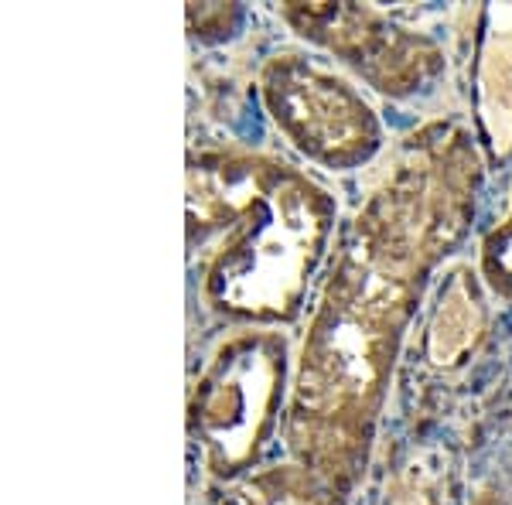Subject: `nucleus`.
Returning a JSON list of instances; mask_svg holds the SVG:
<instances>
[{
    "label": "nucleus",
    "mask_w": 512,
    "mask_h": 505,
    "mask_svg": "<svg viewBox=\"0 0 512 505\" xmlns=\"http://www.w3.org/2000/svg\"><path fill=\"white\" fill-rule=\"evenodd\" d=\"M472 505H506V502H502L495 492H482V495H478V499H475Z\"/></svg>",
    "instance_id": "obj_11"
},
{
    "label": "nucleus",
    "mask_w": 512,
    "mask_h": 505,
    "mask_svg": "<svg viewBox=\"0 0 512 505\" xmlns=\"http://www.w3.org/2000/svg\"><path fill=\"white\" fill-rule=\"evenodd\" d=\"M386 505H441L431 478L420 475L417 468H407L386 485Z\"/></svg>",
    "instance_id": "obj_10"
},
{
    "label": "nucleus",
    "mask_w": 512,
    "mask_h": 505,
    "mask_svg": "<svg viewBox=\"0 0 512 505\" xmlns=\"http://www.w3.org/2000/svg\"><path fill=\"white\" fill-rule=\"evenodd\" d=\"M489 328L485 297L475 284V273L458 267L448 273L437 294V308L427 325V359L441 369H451L482 342Z\"/></svg>",
    "instance_id": "obj_7"
},
{
    "label": "nucleus",
    "mask_w": 512,
    "mask_h": 505,
    "mask_svg": "<svg viewBox=\"0 0 512 505\" xmlns=\"http://www.w3.org/2000/svg\"><path fill=\"white\" fill-rule=\"evenodd\" d=\"M297 35L315 41L335 59L352 65L362 79L386 96H410L441 69V48L427 35L396 28L383 14L362 4H291L280 7Z\"/></svg>",
    "instance_id": "obj_5"
},
{
    "label": "nucleus",
    "mask_w": 512,
    "mask_h": 505,
    "mask_svg": "<svg viewBox=\"0 0 512 505\" xmlns=\"http://www.w3.org/2000/svg\"><path fill=\"white\" fill-rule=\"evenodd\" d=\"M260 96L280 137L332 171L369 164L383 144L376 110L338 69L308 52H277L260 69Z\"/></svg>",
    "instance_id": "obj_4"
},
{
    "label": "nucleus",
    "mask_w": 512,
    "mask_h": 505,
    "mask_svg": "<svg viewBox=\"0 0 512 505\" xmlns=\"http://www.w3.org/2000/svg\"><path fill=\"white\" fill-rule=\"evenodd\" d=\"M349 488H342L321 471L301 465H270L243 475L219 505H345Z\"/></svg>",
    "instance_id": "obj_8"
},
{
    "label": "nucleus",
    "mask_w": 512,
    "mask_h": 505,
    "mask_svg": "<svg viewBox=\"0 0 512 505\" xmlns=\"http://www.w3.org/2000/svg\"><path fill=\"white\" fill-rule=\"evenodd\" d=\"M478 181L465 130H420L379 171L335 243L297 359L287 447L349 492L369 461L420 291L465 236Z\"/></svg>",
    "instance_id": "obj_1"
},
{
    "label": "nucleus",
    "mask_w": 512,
    "mask_h": 505,
    "mask_svg": "<svg viewBox=\"0 0 512 505\" xmlns=\"http://www.w3.org/2000/svg\"><path fill=\"white\" fill-rule=\"evenodd\" d=\"M287 345L267 328L226 335L188 393V430L212 478H243L277 424Z\"/></svg>",
    "instance_id": "obj_3"
},
{
    "label": "nucleus",
    "mask_w": 512,
    "mask_h": 505,
    "mask_svg": "<svg viewBox=\"0 0 512 505\" xmlns=\"http://www.w3.org/2000/svg\"><path fill=\"white\" fill-rule=\"evenodd\" d=\"M335 226V198L270 154L202 151L188 168L198 297L236 321H291Z\"/></svg>",
    "instance_id": "obj_2"
},
{
    "label": "nucleus",
    "mask_w": 512,
    "mask_h": 505,
    "mask_svg": "<svg viewBox=\"0 0 512 505\" xmlns=\"http://www.w3.org/2000/svg\"><path fill=\"white\" fill-rule=\"evenodd\" d=\"M475 113L482 144L495 164L512 157V4L485 11L475 69Z\"/></svg>",
    "instance_id": "obj_6"
},
{
    "label": "nucleus",
    "mask_w": 512,
    "mask_h": 505,
    "mask_svg": "<svg viewBox=\"0 0 512 505\" xmlns=\"http://www.w3.org/2000/svg\"><path fill=\"white\" fill-rule=\"evenodd\" d=\"M478 263H482V273L492 291L502 297H512V195H509V205H506V212H502L499 226H492L489 236H485Z\"/></svg>",
    "instance_id": "obj_9"
}]
</instances>
